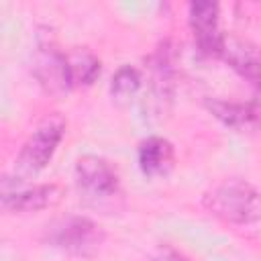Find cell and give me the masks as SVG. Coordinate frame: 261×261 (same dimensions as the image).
<instances>
[{
  "mask_svg": "<svg viewBox=\"0 0 261 261\" xmlns=\"http://www.w3.org/2000/svg\"><path fill=\"white\" fill-rule=\"evenodd\" d=\"M47 243L69 255L90 257L104 243V232L88 216H65L47 226Z\"/></svg>",
  "mask_w": 261,
  "mask_h": 261,
  "instance_id": "3957f363",
  "label": "cell"
},
{
  "mask_svg": "<svg viewBox=\"0 0 261 261\" xmlns=\"http://www.w3.org/2000/svg\"><path fill=\"white\" fill-rule=\"evenodd\" d=\"M153 261H188L177 249H173V247H169V245H163L159 251H157V255H155V259Z\"/></svg>",
  "mask_w": 261,
  "mask_h": 261,
  "instance_id": "5bb4252c",
  "label": "cell"
},
{
  "mask_svg": "<svg viewBox=\"0 0 261 261\" xmlns=\"http://www.w3.org/2000/svg\"><path fill=\"white\" fill-rule=\"evenodd\" d=\"M206 108L212 112L214 118H218L224 126L247 133L261 124V104L259 102H230L220 98H208Z\"/></svg>",
  "mask_w": 261,
  "mask_h": 261,
  "instance_id": "ba28073f",
  "label": "cell"
},
{
  "mask_svg": "<svg viewBox=\"0 0 261 261\" xmlns=\"http://www.w3.org/2000/svg\"><path fill=\"white\" fill-rule=\"evenodd\" d=\"M61 198V188L55 184H41L2 194V208L6 212H39L55 206Z\"/></svg>",
  "mask_w": 261,
  "mask_h": 261,
  "instance_id": "30bf717a",
  "label": "cell"
},
{
  "mask_svg": "<svg viewBox=\"0 0 261 261\" xmlns=\"http://www.w3.org/2000/svg\"><path fill=\"white\" fill-rule=\"evenodd\" d=\"M188 20L198 51L206 57H220L226 39L220 31V6L208 0L190 2Z\"/></svg>",
  "mask_w": 261,
  "mask_h": 261,
  "instance_id": "8992f818",
  "label": "cell"
},
{
  "mask_svg": "<svg viewBox=\"0 0 261 261\" xmlns=\"http://www.w3.org/2000/svg\"><path fill=\"white\" fill-rule=\"evenodd\" d=\"M204 206L210 214L232 224H251L261 220V192L245 179H226L204 194Z\"/></svg>",
  "mask_w": 261,
  "mask_h": 261,
  "instance_id": "6da1fadb",
  "label": "cell"
},
{
  "mask_svg": "<svg viewBox=\"0 0 261 261\" xmlns=\"http://www.w3.org/2000/svg\"><path fill=\"white\" fill-rule=\"evenodd\" d=\"M63 135H65V118L59 112L47 114L35 126L29 139L22 143L14 159V175H18V179H27L31 175H37L41 169H45L51 157L55 155Z\"/></svg>",
  "mask_w": 261,
  "mask_h": 261,
  "instance_id": "7a4b0ae2",
  "label": "cell"
},
{
  "mask_svg": "<svg viewBox=\"0 0 261 261\" xmlns=\"http://www.w3.org/2000/svg\"><path fill=\"white\" fill-rule=\"evenodd\" d=\"M141 73L133 65H122L116 69L110 82V96L116 104H128L141 90Z\"/></svg>",
  "mask_w": 261,
  "mask_h": 261,
  "instance_id": "4fadbf2b",
  "label": "cell"
},
{
  "mask_svg": "<svg viewBox=\"0 0 261 261\" xmlns=\"http://www.w3.org/2000/svg\"><path fill=\"white\" fill-rule=\"evenodd\" d=\"M139 167L147 177H163L175 165L173 145L163 137H147L141 141L139 151Z\"/></svg>",
  "mask_w": 261,
  "mask_h": 261,
  "instance_id": "8fae6325",
  "label": "cell"
},
{
  "mask_svg": "<svg viewBox=\"0 0 261 261\" xmlns=\"http://www.w3.org/2000/svg\"><path fill=\"white\" fill-rule=\"evenodd\" d=\"M241 77L249 80L261 92V49L249 41L226 37L220 55Z\"/></svg>",
  "mask_w": 261,
  "mask_h": 261,
  "instance_id": "9c48e42d",
  "label": "cell"
},
{
  "mask_svg": "<svg viewBox=\"0 0 261 261\" xmlns=\"http://www.w3.org/2000/svg\"><path fill=\"white\" fill-rule=\"evenodd\" d=\"M75 181L86 198L96 204L112 202L120 194L118 175L112 165L98 155H84L75 163Z\"/></svg>",
  "mask_w": 261,
  "mask_h": 261,
  "instance_id": "277c9868",
  "label": "cell"
},
{
  "mask_svg": "<svg viewBox=\"0 0 261 261\" xmlns=\"http://www.w3.org/2000/svg\"><path fill=\"white\" fill-rule=\"evenodd\" d=\"M33 73L37 82L51 94H63L69 88V77H67V63H65V53L59 51L55 41L51 37L39 35L37 47L33 53Z\"/></svg>",
  "mask_w": 261,
  "mask_h": 261,
  "instance_id": "52a82bcc",
  "label": "cell"
},
{
  "mask_svg": "<svg viewBox=\"0 0 261 261\" xmlns=\"http://www.w3.org/2000/svg\"><path fill=\"white\" fill-rule=\"evenodd\" d=\"M69 88H86L100 75V59L86 47H73L65 53Z\"/></svg>",
  "mask_w": 261,
  "mask_h": 261,
  "instance_id": "7c38bea8",
  "label": "cell"
},
{
  "mask_svg": "<svg viewBox=\"0 0 261 261\" xmlns=\"http://www.w3.org/2000/svg\"><path fill=\"white\" fill-rule=\"evenodd\" d=\"M173 90H175L173 51L165 43L151 57V84H149V92L145 94V100H143L145 112H149V116L161 118L171 106Z\"/></svg>",
  "mask_w": 261,
  "mask_h": 261,
  "instance_id": "5b68a950",
  "label": "cell"
}]
</instances>
